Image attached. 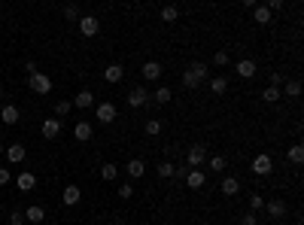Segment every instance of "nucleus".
Segmentation results:
<instances>
[{
	"label": "nucleus",
	"mask_w": 304,
	"mask_h": 225,
	"mask_svg": "<svg viewBox=\"0 0 304 225\" xmlns=\"http://www.w3.org/2000/svg\"><path fill=\"white\" fill-rule=\"evenodd\" d=\"M207 76H210V67L204 61H192V64L186 67V73H183V85L186 88H198Z\"/></svg>",
	"instance_id": "obj_1"
},
{
	"label": "nucleus",
	"mask_w": 304,
	"mask_h": 225,
	"mask_svg": "<svg viewBox=\"0 0 304 225\" xmlns=\"http://www.w3.org/2000/svg\"><path fill=\"white\" fill-rule=\"evenodd\" d=\"M58 134H61V122L58 119H46V122H43V137H46V140H55Z\"/></svg>",
	"instance_id": "obj_9"
},
{
	"label": "nucleus",
	"mask_w": 304,
	"mask_h": 225,
	"mask_svg": "<svg viewBox=\"0 0 304 225\" xmlns=\"http://www.w3.org/2000/svg\"><path fill=\"white\" fill-rule=\"evenodd\" d=\"M92 104H95V95L92 92H80V95L73 97V107H80V110H88Z\"/></svg>",
	"instance_id": "obj_21"
},
{
	"label": "nucleus",
	"mask_w": 304,
	"mask_h": 225,
	"mask_svg": "<svg viewBox=\"0 0 304 225\" xmlns=\"http://www.w3.org/2000/svg\"><path fill=\"white\" fill-rule=\"evenodd\" d=\"M3 152H6V146H3V143H0V155H3Z\"/></svg>",
	"instance_id": "obj_45"
},
{
	"label": "nucleus",
	"mask_w": 304,
	"mask_h": 225,
	"mask_svg": "<svg viewBox=\"0 0 304 225\" xmlns=\"http://www.w3.org/2000/svg\"><path fill=\"white\" fill-rule=\"evenodd\" d=\"M262 100H268V104H277V100H280V88H271V85H268L265 92H262Z\"/></svg>",
	"instance_id": "obj_28"
},
{
	"label": "nucleus",
	"mask_w": 304,
	"mask_h": 225,
	"mask_svg": "<svg viewBox=\"0 0 304 225\" xmlns=\"http://www.w3.org/2000/svg\"><path fill=\"white\" fill-rule=\"evenodd\" d=\"M131 195H134V189H131V183H122V186H119V198H122V201H128Z\"/></svg>",
	"instance_id": "obj_36"
},
{
	"label": "nucleus",
	"mask_w": 304,
	"mask_h": 225,
	"mask_svg": "<svg viewBox=\"0 0 304 225\" xmlns=\"http://www.w3.org/2000/svg\"><path fill=\"white\" fill-rule=\"evenodd\" d=\"M210 88H213V95H225L228 92V80H225V76H213Z\"/></svg>",
	"instance_id": "obj_24"
},
{
	"label": "nucleus",
	"mask_w": 304,
	"mask_h": 225,
	"mask_svg": "<svg viewBox=\"0 0 304 225\" xmlns=\"http://www.w3.org/2000/svg\"><path fill=\"white\" fill-rule=\"evenodd\" d=\"M25 155H28V149L21 143H13V146H6V159L13 161V164H18V161H25Z\"/></svg>",
	"instance_id": "obj_10"
},
{
	"label": "nucleus",
	"mask_w": 304,
	"mask_h": 225,
	"mask_svg": "<svg viewBox=\"0 0 304 225\" xmlns=\"http://www.w3.org/2000/svg\"><path fill=\"white\" fill-rule=\"evenodd\" d=\"M174 171H176V167H174L171 161H161V164H159V177H161V179H171Z\"/></svg>",
	"instance_id": "obj_29"
},
{
	"label": "nucleus",
	"mask_w": 304,
	"mask_h": 225,
	"mask_svg": "<svg viewBox=\"0 0 304 225\" xmlns=\"http://www.w3.org/2000/svg\"><path fill=\"white\" fill-rule=\"evenodd\" d=\"M240 225H258V216H256V213H243V216H240Z\"/></svg>",
	"instance_id": "obj_40"
},
{
	"label": "nucleus",
	"mask_w": 304,
	"mask_h": 225,
	"mask_svg": "<svg viewBox=\"0 0 304 225\" xmlns=\"http://www.w3.org/2000/svg\"><path fill=\"white\" fill-rule=\"evenodd\" d=\"M268 216H271V219H283L286 216V204H283V201H271V204H268Z\"/></svg>",
	"instance_id": "obj_18"
},
{
	"label": "nucleus",
	"mask_w": 304,
	"mask_h": 225,
	"mask_svg": "<svg viewBox=\"0 0 304 225\" xmlns=\"http://www.w3.org/2000/svg\"><path fill=\"white\" fill-rule=\"evenodd\" d=\"M268 9H271V13H277V9H283V0H271V3H268Z\"/></svg>",
	"instance_id": "obj_43"
},
{
	"label": "nucleus",
	"mask_w": 304,
	"mask_h": 225,
	"mask_svg": "<svg viewBox=\"0 0 304 225\" xmlns=\"http://www.w3.org/2000/svg\"><path fill=\"white\" fill-rule=\"evenodd\" d=\"M125 174H128L131 179H140V177L146 174V164H143V159H131V161L125 164Z\"/></svg>",
	"instance_id": "obj_8"
},
{
	"label": "nucleus",
	"mask_w": 304,
	"mask_h": 225,
	"mask_svg": "<svg viewBox=\"0 0 304 225\" xmlns=\"http://www.w3.org/2000/svg\"><path fill=\"white\" fill-rule=\"evenodd\" d=\"M253 18H256V25H268V21H271V9H268V6H256Z\"/></svg>",
	"instance_id": "obj_23"
},
{
	"label": "nucleus",
	"mask_w": 304,
	"mask_h": 225,
	"mask_svg": "<svg viewBox=\"0 0 304 225\" xmlns=\"http://www.w3.org/2000/svg\"><path fill=\"white\" fill-rule=\"evenodd\" d=\"M207 159V149H204V143H195L192 149L186 152V167H198V164H204Z\"/></svg>",
	"instance_id": "obj_4"
},
{
	"label": "nucleus",
	"mask_w": 304,
	"mask_h": 225,
	"mask_svg": "<svg viewBox=\"0 0 304 225\" xmlns=\"http://www.w3.org/2000/svg\"><path fill=\"white\" fill-rule=\"evenodd\" d=\"M186 183H189V189H204L207 177H204V171H189L186 174Z\"/></svg>",
	"instance_id": "obj_15"
},
{
	"label": "nucleus",
	"mask_w": 304,
	"mask_h": 225,
	"mask_svg": "<svg viewBox=\"0 0 304 225\" xmlns=\"http://www.w3.org/2000/svg\"><path fill=\"white\" fill-rule=\"evenodd\" d=\"M146 100H149V92H146L143 85H137V88H131V92H128V107H143Z\"/></svg>",
	"instance_id": "obj_7"
},
{
	"label": "nucleus",
	"mask_w": 304,
	"mask_h": 225,
	"mask_svg": "<svg viewBox=\"0 0 304 225\" xmlns=\"http://www.w3.org/2000/svg\"><path fill=\"white\" fill-rule=\"evenodd\" d=\"M286 95H289V97H298V95H301V82H298V80H289V82H286Z\"/></svg>",
	"instance_id": "obj_32"
},
{
	"label": "nucleus",
	"mask_w": 304,
	"mask_h": 225,
	"mask_svg": "<svg viewBox=\"0 0 304 225\" xmlns=\"http://www.w3.org/2000/svg\"><path fill=\"white\" fill-rule=\"evenodd\" d=\"M210 167H213V171H225V159H222V155H213V159H210Z\"/></svg>",
	"instance_id": "obj_38"
},
{
	"label": "nucleus",
	"mask_w": 304,
	"mask_h": 225,
	"mask_svg": "<svg viewBox=\"0 0 304 225\" xmlns=\"http://www.w3.org/2000/svg\"><path fill=\"white\" fill-rule=\"evenodd\" d=\"M152 97H155V104H161V107H164L174 95H171V88H167V85H161V88H155V95H152Z\"/></svg>",
	"instance_id": "obj_25"
},
{
	"label": "nucleus",
	"mask_w": 304,
	"mask_h": 225,
	"mask_svg": "<svg viewBox=\"0 0 304 225\" xmlns=\"http://www.w3.org/2000/svg\"><path fill=\"white\" fill-rule=\"evenodd\" d=\"M80 198H82V192H80V186H67L64 189V195H61V201L67 207H73V204H80Z\"/></svg>",
	"instance_id": "obj_13"
},
{
	"label": "nucleus",
	"mask_w": 304,
	"mask_h": 225,
	"mask_svg": "<svg viewBox=\"0 0 304 225\" xmlns=\"http://www.w3.org/2000/svg\"><path fill=\"white\" fill-rule=\"evenodd\" d=\"M116 174H119V167H116V164H112V161H107L104 167H100V177H104V179H107V183H110V179H116Z\"/></svg>",
	"instance_id": "obj_27"
},
{
	"label": "nucleus",
	"mask_w": 304,
	"mask_h": 225,
	"mask_svg": "<svg viewBox=\"0 0 304 225\" xmlns=\"http://www.w3.org/2000/svg\"><path fill=\"white\" fill-rule=\"evenodd\" d=\"M146 134H149V137L161 134V122H159V119H149V122H146Z\"/></svg>",
	"instance_id": "obj_33"
},
{
	"label": "nucleus",
	"mask_w": 304,
	"mask_h": 225,
	"mask_svg": "<svg viewBox=\"0 0 304 225\" xmlns=\"http://www.w3.org/2000/svg\"><path fill=\"white\" fill-rule=\"evenodd\" d=\"M28 85H31V92H37V95H49L52 92V80L46 73H31L28 76Z\"/></svg>",
	"instance_id": "obj_2"
},
{
	"label": "nucleus",
	"mask_w": 304,
	"mask_h": 225,
	"mask_svg": "<svg viewBox=\"0 0 304 225\" xmlns=\"http://www.w3.org/2000/svg\"><path fill=\"white\" fill-rule=\"evenodd\" d=\"M268 80H271V88H280V85L286 82V76L283 73H268Z\"/></svg>",
	"instance_id": "obj_35"
},
{
	"label": "nucleus",
	"mask_w": 304,
	"mask_h": 225,
	"mask_svg": "<svg viewBox=\"0 0 304 225\" xmlns=\"http://www.w3.org/2000/svg\"><path fill=\"white\" fill-rule=\"evenodd\" d=\"M112 225H125V219H116V222H112Z\"/></svg>",
	"instance_id": "obj_44"
},
{
	"label": "nucleus",
	"mask_w": 304,
	"mask_h": 225,
	"mask_svg": "<svg viewBox=\"0 0 304 225\" xmlns=\"http://www.w3.org/2000/svg\"><path fill=\"white\" fill-rule=\"evenodd\" d=\"M70 110H73V100H58L55 104V116H67Z\"/></svg>",
	"instance_id": "obj_30"
},
{
	"label": "nucleus",
	"mask_w": 304,
	"mask_h": 225,
	"mask_svg": "<svg viewBox=\"0 0 304 225\" xmlns=\"http://www.w3.org/2000/svg\"><path fill=\"white\" fill-rule=\"evenodd\" d=\"M9 179H13V174H9V171H6V167H0V186H6V183H9Z\"/></svg>",
	"instance_id": "obj_42"
},
{
	"label": "nucleus",
	"mask_w": 304,
	"mask_h": 225,
	"mask_svg": "<svg viewBox=\"0 0 304 225\" xmlns=\"http://www.w3.org/2000/svg\"><path fill=\"white\" fill-rule=\"evenodd\" d=\"M80 31H82V37H95L100 31V21L95 16H80Z\"/></svg>",
	"instance_id": "obj_6"
},
{
	"label": "nucleus",
	"mask_w": 304,
	"mask_h": 225,
	"mask_svg": "<svg viewBox=\"0 0 304 225\" xmlns=\"http://www.w3.org/2000/svg\"><path fill=\"white\" fill-rule=\"evenodd\" d=\"M271 171H274V161H271V155H268V152H262V155H256V159H253V174L256 177H268Z\"/></svg>",
	"instance_id": "obj_3"
},
{
	"label": "nucleus",
	"mask_w": 304,
	"mask_h": 225,
	"mask_svg": "<svg viewBox=\"0 0 304 225\" xmlns=\"http://www.w3.org/2000/svg\"><path fill=\"white\" fill-rule=\"evenodd\" d=\"M289 161H292V164H301V161H304V146H301V143H295V146L289 149Z\"/></svg>",
	"instance_id": "obj_26"
},
{
	"label": "nucleus",
	"mask_w": 304,
	"mask_h": 225,
	"mask_svg": "<svg viewBox=\"0 0 304 225\" xmlns=\"http://www.w3.org/2000/svg\"><path fill=\"white\" fill-rule=\"evenodd\" d=\"M76 140H92V122H76Z\"/></svg>",
	"instance_id": "obj_22"
},
{
	"label": "nucleus",
	"mask_w": 304,
	"mask_h": 225,
	"mask_svg": "<svg viewBox=\"0 0 304 225\" xmlns=\"http://www.w3.org/2000/svg\"><path fill=\"white\" fill-rule=\"evenodd\" d=\"M176 16H179L176 6H164V9H161V21H176Z\"/></svg>",
	"instance_id": "obj_31"
},
{
	"label": "nucleus",
	"mask_w": 304,
	"mask_h": 225,
	"mask_svg": "<svg viewBox=\"0 0 304 225\" xmlns=\"http://www.w3.org/2000/svg\"><path fill=\"white\" fill-rule=\"evenodd\" d=\"M9 225H25V213H21V210H16L13 216H9Z\"/></svg>",
	"instance_id": "obj_41"
},
{
	"label": "nucleus",
	"mask_w": 304,
	"mask_h": 225,
	"mask_svg": "<svg viewBox=\"0 0 304 225\" xmlns=\"http://www.w3.org/2000/svg\"><path fill=\"white\" fill-rule=\"evenodd\" d=\"M37 186V177H33L31 171H25V174H18V189L21 192H31V189Z\"/></svg>",
	"instance_id": "obj_19"
},
{
	"label": "nucleus",
	"mask_w": 304,
	"mask_h": 225,
	"mask_svg": "<svg viewBox=\"0 0 304 225\" xmlns=\"http://www.w3.org/2000/svg\"><path fill=\"white\" fill-rule=\"evenodd\" d=\"M0 122H3V125H16L18 122V107L3 104V110H0Z\"/></svg>",
	"instance_id": "obj_11"
},
{
	"label": "nucleus",
	"mask_w": 304,
	"mask_h": 225,
	"mask_svg": "<svg viewBox=\"0 0 304 225\" xmlns=\"http://www.w3.org/2000/svg\"><path fill=\"white\" fill-rule=\"evenodd\" d=\"M238 192H240L238 177H225V179H222V195H238Z\"/></svg>",
	"instance_id": "obj_20"
},
{
	"label": "nucleus",
	"mask_w": 304,
	"mask_h": 225,
	"mask_svg": "<svg viewBox=\"0 0 304 225\" xmlns=\"http://www.w3.org/2000/svg\"><path fill=\"white\" fill-rule=\"evenodd\" d=\"M213 64H216V67H225V64H228V52H216V55H213Z\"/></svg>",
	"instance_id": "obj_37"
},
{
	"label": "nucleus",
	"mask_w": 304,
	"mask_h": 225,
	"mask_svg": "<svg viewBox=\"0 0 304 225\" xmlns=\"http://www.w3.org/2000/svg\"><path fill=\"white\" fill-rule=\"evenodd\" d=\"M64 18L67 21H80V6H64Z\"/></svg>",
	"instance_id": "obj_34"
},
{
	"label": "nucleus",
	"mask_w": 304,
	"mask_h": 225,
	"mask_svg": "<svg viewBox=\"0 0 304 225\" xmlns=\"http://www.w3.org/2000/svg\"><path fill=\"white\" fill-rule=\"evenodd\" d=\"M250 207H253V213H256V210H262V207H265L262 195H250Z\"/></svg>",
	"instance_id": "obj_39"
},
{
	"label": "nucleus",
	"mask_w": 304,
	"mask_h": 225,
	"mask_svg": "<svg viewBox=\"0 0 304 225\" xmlns=\"http://www.w3.org/2000/svg\"><path fill=\"white\" fill-rule=\"evenodd\" d=\"M97 122H104V125H110V122H116V104H110V100H104V104H97Z\"/></svg>",
	"instance_id": "obj_5"
},
{
	"label": "nucleus",
	"mask_w": 304,
	"mask_h": 225,
	"mask_svg": "<svg viewBox=\"0 0 304 225\" xmlns=\"http://www.w3.org/2000/svg\"><path fill=\"white\" fill-rule=\"evenodd\" d=\"M43 219H46V210H43L40 204H31L25 210V222H43Z\"/></svg>",
	"instance_id": "obj_16"
},
{
	"label": "nucleus",
	"mask_w": 304,
	"mask_h": 225,
	"mask_svg": "<svg viewBox=\"0 0 304 225\" xmlns=\"http://www.w3.org/2000/svg\"><path fill=\"white\" fill-rule=\"evenodd\" d=\"M159 76H161V64H159V61H146V64H143V80L155 82Z\"/></svg>",
	"instance_id": "obj_12"
},
{
	"label": "nucleus",
	"mask_w": 304,
	"mask_h": 225,
	"mask_svg": "<svg viewBox=\"0 0 304 225\" xmlns=\"http://www.w3.org/2000/svg\"><path fill=\"white\" fill-rule=\"evenodd\" d=\"M256 61H250V58H243V61H238V76H243V80H253L256 76Z\"/></svg>",
	"instance_id": "obj_14"
},
{
	"label": "nucleus",
	"mask_w": 304,
	"mask_h": 225,
	"mask_svg": "<svg viewBox=\"0 0 304 225\" xmlns=\"http://www.w3.org/2000/svg\"><path fill=\"white\" fill-rule=\"evenodd\" d=\"M122 76H125L122 64H110L107 70H104V80H107V82H122Z\"/></svg>",
	"instance_id": "obj_17"
}]
</instances>
